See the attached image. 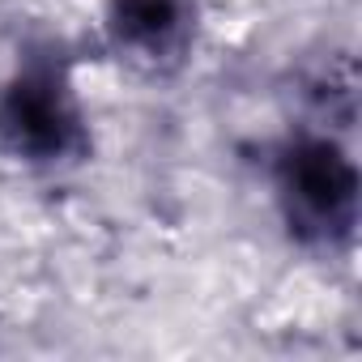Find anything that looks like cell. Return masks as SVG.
I'll list each match as a JSON object with an SVG mask.
<instances>
[{"label": "cell", "mask_w": 362, "mask_h": 362, "mask_svg": "<svg viewBox=\"0 0 362 362\" xmlns=\"http://www.w3.org/2000/svg\"><path fill=\"white\" fill-rule=\"evenodd\" d=\"M0 149L39 170H60L90 153L86 107L60 47L26 52L0 86Z\"/></svg>", "instance_id": "obj_1"}, {"label": "cell", "mask_w": 362, "mask_h": 362, "mask_svg": "<svg viewBox=\"0 0 362 362\" xmlns=\"http://www.w3.org/2000/svg\"><path fill=\"white\" fill-rule=\"evenodd\" d=\"M273 197L294 243L337 252L354 239L362 179L341 141L320 132L290 136L273 162Z\"/></svg>", "instance_id": "obj_2"}, {"label": "cell", "mask_w": 362, "mask_h": 362, "mask_svg": "<svg viewBox=\"0 0 362 362\" xmlns=\"http://www.w3.org/2000/svg\"><path fill=\"white\" fill-rule=\"evenodd\" d=\"M201 0H107V43L149 69L188 52Z\"/></svg>", "instance_id": "obj_3"}]
</instances>
